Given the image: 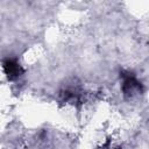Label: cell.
Listing matches in <instances>:
<instances>
[{"label": "cell", "instance_id": "1", "mask_svg": "<svg viewBox=\"0 0 149 149\" xmlns=\"http://www.w3.org/2000/svg\"><path fill=\"white\" fill-rule=\"evenodd\" d=\"M3 68H5V71L8 76V78H15L17 76H20L21 73V68L17 63H15L14 61H7L5 64H3Z\"/></svg>", "mask_w": 149, "mask_h": 149}]
</instances>
